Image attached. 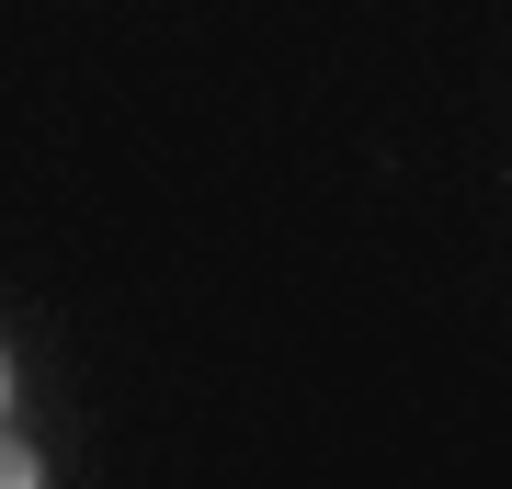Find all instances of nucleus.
Listing matches in <instances>:
<instances>
[{"mask_svg": "<svg viewBox=\"0 0 512 489\" xmlns=\"http://www.w3.org/2000/svg\"><path fill=\"white\" fill-rule=\"evenodd\" d=\"M0 399H12V364H0Z\"/></svg>", "mask_w": 512, "mask_h": 489, "instance_id": "nucleus-2", "label": "nucleus"}, {"mask_svg": "<svg viewBox=\"0 0 512 489\" xmlns=\"http://www.w3.org/2000/svg\"><path fill=\"white\" fill-rule=\"evenodd\" d=\"M0 489H35V455L23 444H0Z\"/></svg>", "mask_w": 512, "mask_h": 489, "instance_id": "nucleus-1", "label": "nucleus"}]
</instances>
